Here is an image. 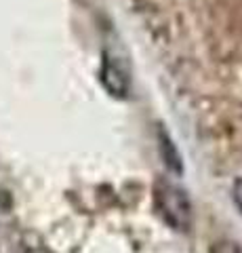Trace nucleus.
Here are the masks:
<instances>
[{"label": "nucleus", "mask_w": 242, "mask_h": 253, "mask_svg": "<svg viewBox=\"0 0 242 253\" xmlns=\"http://www.w3.org/2000/svg\"><path fill=\"white\" fill-rule=\"evenodd\" d=\"M156 205H158L160 215L165 217L169 226L175 230H187L192 226V203L185 190L177 188L167 181H160L156 186Z\"/></svg>", "instance_id": "obj_1"}, {"label": "nucleus", "mask_w": 242, "mask_h": 253, "mask_svg": "<svg viewBox=\"0 0 242 253\" xmlns=\"http://www.w3.org/2000/svg\"><path fill=\"white\" fill-rule=\"evenodd\" d=\"M101 83H104L105 89L112 95H116V97H124L131 89L127 72H124L118 63H116L114 59H110V57H105L104 66H101Z\"/></svg>", "instance_id": "obj_2"}, {"label": "nucleus", "mask_w": 242, "mask_h": 253, "mask_svg": "<svg viewBox=\"0 0 242 253\" xmlns=\"http://www.w3.org/2000/svg\"><path fill=\"white\" fill-rule=\"evenodd\" d=\"M158 146H160V154H162V161H165L167 167L175 173L181 171V156H179V152L175 150L173 141L169 139L167 133H162V131L158 133Z\"/></svg>", "instance_id": "obj_3"}, {"label": "nucleus", "mask_w": 242, "mask_h": 253, "mask_svg": "<svg viewBox=\"0 0 242 253\" xmlns=\"http://www.w3.org/2000/svg\"><path fill=\"white\" fill-rule=\"evenodd\" d=\"M210 253H242V249L232 241H221L210 247Z\"/></svg>", "instance_id": "obj_4"}, {"label": "nucleus", "mask_w": 242, "mask_h": 253, "mask_svg": "<svg viewBox=\"0 0 242 253\" xmlns=\"http://www.w3.org/2000/svg\"><path fill=\"white\" fill-rule=\"evenodd\" d=\"M232 199H234V203H236V207H238V209H240V213H242V177L234 181Z\"/></svg>", "instance_id": "obj_5"}, {"label": "nucleus", "mask_w": 242, "mask_h": 253, "mask_svg": "<svg viewBox=\"0 0 242 253\" xmlns=\"http://www.w3.org/2000/svg\"><path fill=\"white\" fill-rule=\"evenodd\" d=\"M6 207H9V196H6V192L0 190V211H4Z\"/></svg>", "instance_id": "obj_6"}]
</instances>
